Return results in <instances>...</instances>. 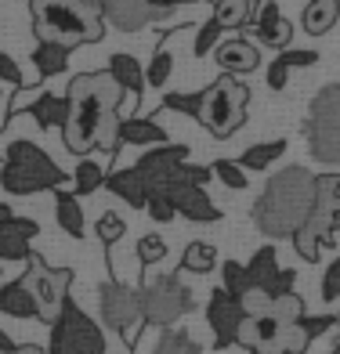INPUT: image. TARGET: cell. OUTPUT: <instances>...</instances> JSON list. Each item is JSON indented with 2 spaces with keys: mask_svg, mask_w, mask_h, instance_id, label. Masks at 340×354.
I'll use <instances>...</instances> for the list:
<instances>
[{
  "mask_svg": "<svg viewBox=\"0 0 340 354\" xmlns=\"http://www.w3.org/2000/svg\"><path fill=\"white\" fill-rule=\"evenodd\" d=\"M120 102L123 91L109 73H84L76 76L66 91L69 116L62 127L66 149L73 156H84L91 149H102L109 156L120 152Z\"/></svg>",
  "mask_w": 340,
  "mask_h": 354,
  "instance_id": "6da1fadb",
  "label": "cell"
},
{
  "mask_svg": "<svg viewBox=\"0 0 340 354\" xmlns=\"http://www.w3.org/2000/svg\"><path fill=\"white\" fill-rule=\"evenodd\" d=\"M134 170L141 174V181L149 185V199L152 196L167 199L177 210V217H188V221H199V224L221 221V210L206 196L210 167L188 163L185 145H159V149L141 152Z\"/></svg>",
  "mask_w": 340,
  "mask_h": 354,
  "instance_id": "7a4b0ae2",
  "label": "cell"
},
{
  "mask_svg": "<svg viewBox=\"0 0 340 354\" xmlns=\"http://www.w3.org/2000/svg\"><path fill=\"white\" fill-rule=\"evenodd\" d=\"M312 199H315V174L304 167H286L265 185L250 217L257 232L268 239H286V235L294 239L307 210H312Z\"/></svg>",
  "mask_w": 340,
  "mask_h": 354,
  "instance_id": "3957f363",
  "label": "cell"
},
{
  "mask_svg": "<svg viewBox=\"0 0 340 354\" xmlns=\"http://www.w3.org/2000/svg\"><path fill=\"white\" fill-rule=\"evenodd\" d=\"M33 33L40 44L73 51L80 44H98L105 37V22L87 0H33Z\"/></svg>",
  "mask_w": 340,
  "mask_h": 354,
  "instance_id": "277c9868",
  "label": "cell"
},
{
  "mask_svg": "<svg viewBox=\"0 0 340 354\" xmlns=\"http://www.w3.org/2000/svg\"><path fill=\"white\" fill-rule=\"evenodd\" d=\"M66 174L33 141H15L4 152V167H0V188L11 196H37L44 188H62Z\"/></svg>",
  "mask_w": 340,
  "mask_h": 354,
  "instance_id": "5b68a950",
  "label": "cell"
},
{
  "mask_svg": "<svg viewBox=\"0 0 340 354\" xmlns=\"http://www.w3.org/2000/svg\"><path fill=\"white\" fill-rule=\"evenodd\" d=\"M337 224H340V177L337 174H319L312 210H307L301 232L294 235V246L304 261H319L322 246L333 243Z\"/></svg>",
  "mask_w": 340,
  "mask_h": 354,
  "instance_id": "8992f818",
  "label": "cell"
},
{
  "mask_svg": "<svg viewBox=\"0 0 340 354\" xmlns=\"http://www.w3.org/2000/svg\"><path fill=\"white\" fill-rule=\"evenodd\" d=\"M307 152L315 163H340V84L322 87L312 105H307V123H304Z\"/></svg>",
  "mask_w": 340,
  "mask_h": 354,
  "instance_id": "52a82bcc",
  "label": "cell"
},
{
  "mask_svg": "<svg viewBox=\"0 0 340 354\" xmlns=\"http://www.w3.org/2000/svg\"><path fill=\"white\" fill-rule=\"evenodd\" d=\"M247 102H250V91L242 84H235V80L221 76L217 84H210L203 91L199 123L214 138H232L239 127L247 123Z\"/></svg>",
  "mask_w": 340,
  "mask_h": 354,
  "instance_id": "ba28073f",
  "label": "cell"
},
{
  "mask_svg": "<svg viewBox=\"0 0 340 354\" xmlns=\"http://www.w3.org/2000/svg\"><path fill=\"white\" fill-rule=\"evenodd\" d=\"M192 311H196V297L181 275H159L141 289V322L152 329H174V322Z\"/></svg>",
  "mask_w": 340,
  "mask_h": 354,
  "instance_id": "9c48e42d",
  "label": "cell"
},
{
  "mask_svg": "<svg viewBox=\"0 0 340 354\" xmlns=\"http://www.w3.org/2000/svg\"><path fill=\"white\" fill-rule=\"evenodd\" d=\"M29 297H33L37 304V318L47 322V326H55V318L62 315V308H66L69 300V286H73V271L69 268H47L44 257L29 253L26 261V275L19 279Z\"/></svg>",
  "mask_w": 340,
  "mask_h": 354,
  "instance_id": "30bf717a",
  "label": "cell"
},
{
  "mask_svg": "<svg viewBox=\"0 0 340 354\" xmlns=\"http://www.w3.org/2000/svg\"><path fill=\"white\" fill-rule=\"evenodd\" d=\"M105 333L98 329V322H91L73 300H66L62 315L51 326V344L47 354H105Z\"/></svg>",
  "mask_w": 340,
  "mask_h": 354,
  "instance_id": "8fae6325",
  "label": "cell"
},
{
  "mask_svg": "<svg viewBox=\"0 0 340 354\" xmlns=\"http://www.w3.org/2000/svg\"><path fill=\"white\" fill-rule=\"evenodd\" d=\"M98 311H102V322L109 329H116L131 340L134 326L141 322V289H131V286H123L116 279L102 282L98 286Z\"/></svg>",
  "mask_w": 340,
  "mask_h": 354,
  "instance_id": "7c38bea8",
  "label": "cell"
},
{
  "mask_svg": "<svg viewBox=\"0 0 340 354\" xmlns=\"http://www.w3.org/2000/svg\"><path fill=\"white\" fill-rule=\"evenodd\" d=\"M250 282L253 289H261L268 300H279L286 293H294V282H297V271L294 268H279V253L275 246H261L253 257H250Z\"/></svg>",
  "mask_w": 340,
  "mask_h": 354,
  "instance_id": "4fadbf2b",
  "label": "cell"
},
{
  "mask_svg": "<svg viewBox=\"0 0 340 354\" xmlns=\"http://www.w3.org/2000/svg\"><path fill=\"white\" fill-rule=\"evenodd\" d=\"M206 322L214 329V347L217 351H229L232 344H239V329L247 322V311L235 297H229L224 289H214L210 293V304H206Z\"/></svg>",
  "mask_w": 340,
  "mask_h": 354,
  "instance_id": "5bb4252c",
  "label": "cell"
},
{
  "mask_svg": "<svg viewBox=\"0 0 340 354\" xmlns=\"http://www.w3.org/2000/svg\"><path fill=\"white\" fill-rule=\"evenodd\" d=\"M87 4L102 15V22H112L120 33H138V29H149L152 22L167 19V15L145 8L141 0H87Z\"/></svg>",
  "mask_w": 340,
  "mask_h": 354,
  "instance_id": "9a60e30c",
  "label": "cell"
},
{
  "mask_svg": "<svg viewBox=\"0 0 340 354\" xmlns=\"http://www.w3.org/2000/svg\"><path fill=\"white\" fill-rule=\"evenodd\" d=\"M250 22H253L257 40L268 44V47H286L294 40V26H289V19L283 15V0H261V4L253 8Z\"/></svg>",
  "mask_w": 340,
  "mask_h": 354,
  "instance_id": "2e32d148",
  "label": "cell"
},
{
  "mask_svg": "<svg viewBox=\"0 0 340 354\" xmlns=\"http://www.w3.org/2000/svg\"><path fill=\"white\" fill-rule=\"evenodd\" d=\"M37 221H26V217H15V214H4L0 217V264L4 261H29V243L37 235Z\"/></svg>",
  "mask_w": 340,
  "mask_h": 354,
  "instance_id": "e0dca14e",
  "label": "cell"
},
{
  "mask_svg": "<svg viewBox=\"0 0 340 354\" xmlns=\"http://www.w3.org/2000/svg\"><path fill=\"white\" fill-rule=\"evenodd\" d=\"M217 66H221L224 73H235V76L253 73L257 66H261V51H257V44L235 37V40H229V44H217Z\"/></svg>",
  "mask_w": 340,
  "mask_h": 354,
  "instance_id": "ac0fdd59",
  "label": "cell"
},
{
  "mask_svg": "<svg viewBox=\"0 0 340 354\" xmlns=\"http://www.w3.org/2000/svg\"><path fill=\"white\" fill-rule=\"evenodd\" d=\"M120 145H138V149H159L167 145V131L159 127L156 120H145V116H131L120 123Z\"/></svg>",
  "mask_w": 340,
  "mask_h": 354,
  "instance_id": "d6986e66",
  "label": "cell"
},
{
  "mask_svg": "<svg viewBox=\"0 0 340 354\" xmlns=\"http://www.w3.org/2000/svg\"><path fill=\"white\" fill-rule=\"evenodd\" d=\"M105 185L112 188V196H120L127 206H134V210H145L149 206V185L141 181V174L131 167V170H116L105 177Z\"/></svg>",
  "mask_w": 340,
  "mask_h": 354,
  "instance_id": "ffe728a7",
  "label": "cell"
},
{
  "mask_svg": "<svg viewBox=\"0 0 340 354\" xmlns=\"http://www.w3.org/2000/svg\"><path fill=\"white\" fill-rule=\"evenodd\" d=\"M112 80L120 84V91H131V94H141L145 87V69H141V62L134 55H127V51H116L109 58V69H105Z\"/></svg>",
  "mask_w": 340,
  "mask_h": 354,
  "instance_id": "44dd1931",
  "label": "cell"
},
{
  "mask_svg": "<svg viewBox=\"0 0 340 354\" xmlns=\"http://www.w3.org/2000/svg\"><path fill=\"white\" fill-rule=\"evenodd\" d=\"M337 19H340V0H307L301 22L307 37H322L337 26Z\"/></svg>",
  "mask_w": 340,
  "mask_h": 354,
  "instance_id": "7402d4cb",
  "label": "cell"
},
{
  "mask_svg": "<svg viewBox=\"0 0 340 354\" xmlns=\"http://www.w3.org/2000/svg\"><path fill=\"white\" fill-rule=\"evenodd\" d=\"M55 217H58L62 232H66L69 239H84V232H87V224H84V206L76 203L73 192H66V188L55 192Z\"/></svg>",
  "mask_w": 340,
  "mask_h": 354,
  "instance_id": "603a6c76",
  "label": "cell"
},
{
  "mask_svg": "<svg viewBox=\"0 0 340 354\" xmlns=\"http://www.w3.org/2000/svg\"><path fill=\"white\" fill-rule=\"evenodd\" d=\"M0 315H11V318H37V304L29 297V289L15 279L8 286H0Z\"/></svg>",
  "mask_w": 340,
  "mask_h": 354,
  "instance_id": "cb8c5ba5",
  "label": "cell"
},
{
  "mask_svg": "<svg viewBox=\"0 0 340 354\" xmlns=\"http://www.w3.org/2000/svg\"><path fill=\"white\" fill-rule=\"evenodd\" d=\"M29 112H33V120L44 127V131H51V127H66L69 105H66V98L44 91V94H37V102H29Z\"/></svg>",
  "mask_w": 340,
  "mask_h": 354,
  "instance_id": "d4e9b609",
  "label": "cell"
},
{
  "mask_svg": "<svg viewBox=\"0 0 340 354\" xmlns=\"http://www.w3.org/2000/svg\"><path fill=\"white\" fill-rule=\"evenodd\" d=\"M69 66V51L58 44H37L33 51V69H37V80H47V76H62Z\"/></svg>",
  "mask_w": 340,
  "mask_h": 354,
  "instance_id": "484cf974",
  "label": "cell"
},
{
  "mask_svg": "<svg viewBox=\"0 0 340 354\" xmlns=\"http://www.w3.org/2000/svg\"><path fill=\"white\" fill-rule=\"evenodd\" d=\"M283 152H286V141H283V138L261 141V145H250V149L239 156V167H242V170H265V167H271Z\"/></svg>",
  "mask_w": 340,
  "mask_h": 354,
  "instance_id": "4316f807",
  "label": "cell"
},
{
  "mask_svg": "<svg viewBox=\"0 0 340 354\" xmlns=\"http://www.w3.org/2000/svg\"><path fill=\"white\" fill-rule=\"evenodd\" d=\"M250 15H253V4H250V0H217L210 19H214L221 29H239V26L250 22Z\"/></svg>",
  "mask_w": 340,
  "mask_h": 354,
  "instance_id": "83f0119b",
  "label": "cell"
},
{
  "mask_svg": "<svg viewBox=\"0 0 340 354\" xmlns=\"http://www.w3.org/2000/svg\"><path fill=\"white\" fill-rule=\"evenodd\" d=\"M221 289H224L229 297H235L239 304H242V297H247V293H253V282H250L247 264L224 261V264H221Z\"/></svg>",
  "mask_w": 340,
  "mask_h": 354,
  "instance_id": "f1b7e54d",
  "label": "cell"
},
{
  "mask_svg": "<svg viewBox=\"0 0 340 354\" xmlns=\"http://www.w3.org/2000/svg\"><path fill=\"white\" fill-rule=\"evenodd\" d=\"M149 354H203V347L192 340L185 329H163Z\"/></svg>",
  "mask_w": 340,
  "mask_h": 354,
  "instance_id": "f546056e",
  "label": "cell"
},
{
  "mask_svg": "<svg viewBox=\"0 0 340 354\" xmlns=\"http://www.w3.org/2000/svg\"><path fill=\"white\" fill-rule=\"evenodd\" d=\"M217 264V250L210 243H188L185 257H181V271H192V275H206Z\"/></svg>",
  "mask_w": 340,
  "mask_h": 354,
  "instance_id": "4dcf8cb0",
  "label": "cell"
},
{
  "mask_svg": "<svg viewBox=\"0 0 340 354\" xmlns=\"http://www.w3.org/2000/svg\"><path fill=\"white\" fill-rule=\"evenodd\" d=\"M73 192L76 196H91V192H98L102 185H105V170L94 163V159H80L76 163V170H73Z\"/></svg>",
  "mask_w": 340,
  "mask_h": 354,
  "instance_id": "1f68e13d",
  "label": "cell"
},
{
  "mask_svg": "<svg viewBox=\"0 0 340 354\" xmlns=\"http://www.w3.org/2000/svg\"><path fill=\"white\" fill-rule=\"evenodd\" d=\"M265 315H271L279 326H297V322L304 318V300H301L297 293H286V297H279V300H271Z\"/></svg>",
  "mask_w": 340,
  "mask_h": 354,
  "instance_id": "d6a6232c",
  "label": "cell"
},
{
  "mask_svg": "<svg viewBox=\"0 0 340 354\" xmlns=\"http://www.w3.org/2000/svg\"><path fill=\"white\" fill-rule=\"evenodd\" d=\"M170 73H174V55H170V47H159V51L152 55V62L145 66V84L149 87H167Z\"/></svg>",
  "mask_w": 340,
  "mask_h": 354,
  "instance_id": "836d02e7",
  "label": "cell"
},
{
  "mask_svg": "<svg viewBox=\"0 0 340 354\" xmlns=\"http://www.w3.org/2000/svg\"><path fill=\"white\" fill-rule=\"evenodd\" d=\"M210 174H214L224 188H232V192L247 188V170H242L239 163H232V159H217V163L210 167Z\"/></svg>",
  "mask_w": 340,
  "mask_h": 354,
  "instance_id": "e575fe53",
  "label": "cell"
},
{
  "mask_svg": "<svg viewBox=\"0 0 340 354\" xmlns=\"http://www.w3.org/2000/svg\"><path fill=\"white\" fill-rule=\"evenodd\" d=\"M221 33H224V29H221L214 19H206V22L199 26V33H196V44H192V55H196V58L210 55V51H214V47L221 44Z\"/></svg>",
  "mask_w": 340,
  "mask_h": 354,
  "instance_id": "d590c367",
  "label": "cell"
},
{
  "mask_svg": "<svg viewBox=\"0 0 340 354\" xmlns=\"http://www.w3.org/2000/svg\"><path fill=\"white\" fill-rule=\"evenodd\" d=\"M163 257H167V243H163V235H141V243H138V264H141V268L159 264Z\"/></svg>",
  "mask_w": 340,
  "mask_h": 354,
  "instance_id": "8d00e7d4",
  "label": "cell"
},
{
  "mask_svg": "<svg viewBox=\"0 0 340 354\" xmlns=\"http://www.w3.org/2000/svg\"><path fill=\"white\" fill-rule=\"evenodd\" d=\"M94 232H98V239H102L105 246H116L120 239H123V232H127V224H123L120 214H102L98 224H94Z\"/></svg>",
  "mask_w": 340,
  "mask_h": 354,
  "instance_id": "74e56055",
  "label": "cell"
},
{
  "mask_svg": "<svg viewBox=\"0 0 340 354\" xmlns=\"http://www.w3.org/2000/svg\"><path fill=\"white\" fill-rule=\"evenodd\" d=\"M163 105H167V109H174V112H185V116H192V120H199L203 91H199V94H170V98H167Z\"/></svg>",
  "mask_w": 340,
  "mask_h": 354,
  "instance_id": "f35d334b",
  "label": "cell"
},
{
  "mask_svg": "<svg viewBox=\"0 0 340 354\" xmlns=\"http://www.w3.org/2000/svg\"><path fill=\"white\" fill-rule=\"evenodd\" d=\"M322 300L326 304L340 300V257H333L326 264V275H322Z\"/></svg>",
  "mask_w": 340,
  "mask_h": 354,
  "instance_id": "ab89813d",
  "label": "cell"
},
{
  "mask_svg": "<svg viewBox=\"0 0 340 354\" xmlns=\"http://www.w3.org/2000/svg\"><path fill=\"white\" fill-rule=\"evenodd\" d=\"M301 326H304V333L312 336V344H315L319 336H326V333L337 326V315H315V318H307V315H304V318H301Z\"/></svg>",
  "mask_w": 340,
  "mask_h": 354,
  "instance_id": "60d3db41",
  "label": "cell"
},
{
  "mask_svg": "<svg viewBox=\"0 0 340 354\" xmlns=\"http://www.w3.org/2000/svg\"><path fill=\"white\" fill-rule=\"evenodd\" d=\"M279 62L286 69H307V66H319V51H294V47H286Z\"/></svg>",
  "mask_w": 340,
  "mask_h": 354,
  "instance_id": "b9f144b4",
  "label": "cell"
},
{
  "mask_svg": "<svg viewBox=\"0 0 340 354\" xmlns=\"http://www.w3.org/2000/svg\"><path fill=\"white\" fill-rule=\"evenodd\" d=\"M0 80L11 84V87H22L26 84V73L19 69V62H15L11 55H4V51H0Z\"/></svg>",
  "mask_w": 340,
  "mask_h": 354,
  "instance_id": "7bdbcfd3",
  "label": "cell"
},
{
  "mask_svg": "<svg viewBox=\"0 0 340 354\" xmlns=\"http://www.w3.org/2000/svg\"><path fill=\"white\" fill-rule=\"evenodd\" d=\"M145 210H149V217H152V221H159V224H167V221H174V217H177V210H174V206H170L167 199H159V196H152Z\"/></svg>",
  "mask_w": 340,
  "mask_h": 354,
  "instance_id": "ee69618b",
  "label": "cell"
},
{
  "mask_svg": "<svg viewBox=\"0 0 340 354\" xmlns=\"http://www.w3.org/2000/svg\"><path fill=\"white\" fill-rule=\"evenodd\" d=\"M286 84H289V69L283 66L279 58H275V62H271V69H268V87H271V91H283Z\"/></svg>",
  "mask_w": 340,
  "mask_h": 354,
  "instance_id": "f6af8a7d",
  "label": "cell"
},
{
  "mask_svg": "<svg viewBox=\"0 0 340 354\" xmlns=\"http://www.w3.org/2000/svg\"><path fill=\"white\" fill-rule=\"evenodd\" d=\"M141 4L152 8V11H159V15H170V11L181 8V0H141Z\"/></svg>",
  "mask_w": 340,
  "mask_h": 354,
  "instance_id": "bcb514c9",
  "label": "cell"
},
{
  "mask_svg": "<svg viewBox=\"0 0 340 354\" xmlns=\"http://www.w3.org/2000/svg\"><path fill=\"white\" fill-rule=\"evenodd\" d=\"M15 347H19V344H11V336H8L4 329H0V354H11Z\"/></svg>",
  "mask_w": 340,
  "mask_h": 354,
  "instance_id": "7dc6e473",
  "label": "cell"
},
{
  "mask_svg": "<svg viewBox=\"0 0 340 354\" xmlns=\"http://www.w3.org/2000/svg\"><path fill=\"white\" fill-rule=\"evenodd\" d=\"M11 354H47L44 347H37V344H22V347H15Z\"/></svg>",
  "mask_w": 340,
  "mask_h": 354,
  "instance_id": "c3c4849f",
  "label": "cell"
},
{
  "mask_svg": "<svg viewBox=\"0 0 340 354\" xmlns=\"http://www.w3.org/2000/svg\"><path fill=\"white\" fill-rule=\"evenodd\" d=\"M330 354H340V315H337V326H333V347Z\"/></svg>",
  "mask_w": 340,
  "mask_h": 354,
  "instance_id": "681fc988",
  "label": "cell"
},
{
  "mask_svg": "<svg viewBox=\"0 0 340 354\" xmlns=\"http://www.w3.org/2000/svg\"><path fill=\"white\" fill-rule=\"evenodd\" d=\"M250 354H268V351H250Z\"/></svg>",
  "mask_w": 340,
  "mask_h": 354,
  "instance_id": "f907efd6",
  "label": "cell"
},
{
  "mask_svg": "<svg viewBox=\"0 0 340 354\" xmlns=\"http://www.w3.org/2000/svg\"><path fill=\"white\" fill-rule=\"evenodd\" d=\"M250 4H257V0H250Z\"/></svg>",
  "mask_w": 340,
  "mask_h": 354,
  "instance_id": "816d5d0a",
  "label": "cell"
}]
</instances>
